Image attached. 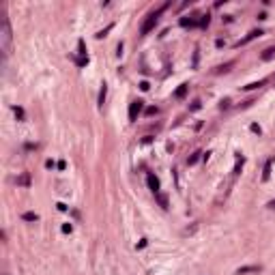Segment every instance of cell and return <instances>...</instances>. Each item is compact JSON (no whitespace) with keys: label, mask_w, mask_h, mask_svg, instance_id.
Wrapping results in <instances>:
<instances>
[{"label":"cell","mask_w":275,"mask_h":275,"mask_svg":"<svg viewBox=\"0 0 275 275\" xmlns=\"http://www.w3.org/2000/svg\"><path fill=\"white\" fill-rule=\"evenodd\" d=\"M271 206H273V208H275V200H273V202H271Z\"/></svg>","instance_id":"obj_31"},{"label":"cell","mask_w":275,"mask_h":275,"mask_svg":"<svg viewBox=\"0 0 275 275\" xmlns=\"http://www.w3.org/2000/svg\"><path fill=\"white\" fill-rule=\"evenodd\" d=\"M17 185H22V187H28V185H30V174H28V172L19 174V176H17Z\"/></svg>","instance_id":"obj_6"},{"label":"cell","mask_w":275,"mask_h":275,"mask_svg":"<svg viewBox=\"0 0 275 275\" xmlns=\"http://www.w3.org/2000/svg\"><path fill=\"white\" fill-rule=\"evenodd\" d=\"M142 247H146V239H142V241L138 243V250H142Z\"/></svg>","instance_id":"obj_29"},{"label":"cell","mask_w":275,"mask_h":275,"mask_svg":"<svg viewBox=\"0 0 275 275\" xmlns=\"http://www.w3.org/2000/svg\"><path fill=\"white\" fill-rule=\"evenodd\" d=\"M200 155H204V153H200V151H196V153H193V155L189 157V159H187V163H189V166H193L196 161H198V159H200Z\"/></svg>","instance_id":"obj_14"},{"label":"cell","mask_w":275,"mask_h":275,"mask_svg":"<svg viewBox=\"0 0 275 275\" xmlns=\"http://www.w3.org/2000/svg\"><path fill=\"white\" fill-rule=\"evenodd\" d=\"M155 196H157V202H159L163 208H168V198H166V196L163 193H155Z\"/></svg>","instance_id":"obj_15"},{"label":"cell","mask_w":275,"mask_h":275,"mask_svg":"<svg viewBox=\"0 0 275 275\" xmlns=\"http://www.w3.org/2000/svg\"><path fill=\"white\" fill-rule=\"evenodd\" d=\"M56 166H58V170H64V168H67V163H64V161H58Z\"/></svg>","instance_id":"obj_30"},{"label":"cell","mask_w":275,"mask_h":275,"mask_svg":"<svg viewBox=\"0 0 275 275\" xmlns=\"http://www.w3.org/2000/svg\"><path fill=\"white\" fill-rule=\"evenodd\" d=\"M22 219H24V221H37L39 217H37V213H30V211H28V213L22 215Z\"/></svg>","instance_id":"obj_13"},{"label":"cell","mask_w":275,"mask_h":275,"mask_svg":"<svg viewBox=\"0 0 275 275\" xmlns=\"http://www.w3.org/2000/svg\"><path fill=\"white\" fill-rule=\"evenodd\" d=\"M260 34H265V32H262V30H252V32H250V34H247L245 39H241V41L237 43V47H241V45H245V43H250V41H252V39H256V37H260Z\"/></svg>","instance_id":"obj_4"},{"label":"cell","mask_w":275,"mask_h":275,"mask_svg":"<svg viewBox=\"0 0 275 275\" xmlns=\"http://www.w3.org/2000/svg\"><path fill=\"white\" fill-rule=\"evenodd\" d=\"M146 114H148V116H153V114H157V108H146Z\"/></svg>","instance_id":"obj_27"},{"label":"cell","mask_w":275,"mask_h":275,"mask_svg":"<svg viewBox=\"0 0 275 275\" xmlns=\"http://www.w3.org/2000/svg\"><path fill=\"white\" fill-rule=\"evenodd\" d=\"M181 26H196V19H187V17H183V19H181Z\"/></svg>","instance_id":"obj_19"},{"label":"cell","mask_w":275,"mask_h":275,"mask_svg":"<svg viewBox=\"0 0 275 275\" xmlns=\"http://www.w3.org/2000/svg\"><path fill=\"white\" fill-rule=\"evenodd\" d=\"M271 163H273V159H269V161H267V166H265V172H262V181H269V176H271Z\"/></svg>","instance_id":"obj_10"},{"label":"cell","mask_w":275,"mask_h":275,"mask_svg":"<svg viewBox=\"0 0 275 275\" xmlns=\"http://www.w3.org/2000/svg\"><path fill=\"white\" fill-rule=\"evenodd\" d=\"M273 56H275V47H267L265 54H262V60H271Z\"/></svg>","instance_id":"obj_12"},{"label":"cell","mask_w":275,"mask_h":275,"mask_svg":"<svg viewBox=\"0 0 275 275\" xmlns=\"http://www.w3.org/2000/svg\"><path fill=\"white\" fill-rule=\"evenodd\" d=\"M77 49H80V54L86 58V45H84V41H82V39H80V41H77Z\"/></svg>","instance_id":"obj_17"},{"label":"cell","mask_w":275,"mask_h":275,"mask_svg":"<svg viewBox=\"0 0 275 275\" xmlns=\"http://www.w3.org/2000/svg\"><path fill=\"white\" fill-rule=\"evenodd\" d=\"M56 206H58V211H67V204H62V202H58Z\"/></svg>","instance_id":"obj_28"},{"label":"cell","mask_w":275,"mask_h":275,"mask_svg":"<svg viewBox=\"0 0 275 275\" xmlns=\"http://www.w3.org/2000/svg\"><path fill=\"white\" fill-rule=\"evenodd\" d=\"M208 22H211V17H208V15H202V19H200V26L204 28V26H208Z\"/></svg>","instance_id":"obj_21"},{"label":"cell","mask_w":275,"mask_h":275,"mask_svg":"<svg viewBox=\"0 0 275 275\" xmlns=\"http://www.w3.org/2000/svg\"><path fill=\"white\" fill-rule=\"evenodd\" d=\"M250 129H252V131H254V133H258V136H260V127H258V125H256V123H254V125H252V127H250Z\"/></svg>","instance_id":"obj_26"},{"label":"cell","mask_w":275,"mask_h":275,"mask_svg":"<svg viewBox=\"0 0 275 275\" xmlns=\"http://www.w3.org/2000/svg\"><path fill=\"white\" fill-rule=\"evenodd\" d=\"M256 271H260V267H241L237 273H239V275H243V273H256Z\"/></svg>","instance_id":"obj_11"},{"label":"cell","mask_w":275,"mask_h":275,"mask_svg":"<svg viewBox=\"0 0 275 275\" xmlns=\"http://www.w3.org/2000/svg\"><path fill=\"white\" fill-rule=\"evenodd\" d=\"M2 39H4V43H2V49H4V54H9V41H11V30H9V22L2 19Z\"/></svg>","instance_id":"obj_3"},{"label":"cell","mask_w":275,"mask_h":275,"mask_svg":"<svg viewBox=\"0 0 275 275\" xmlns=\"http://www.w3.org/2000/svg\"><path fill=\"white\" fill-rule=\"evenodd\" d=\"M110 30H112V24L108 26V28H106V30H99V32H97V37H99V39H103V37H106V34H108Z\"/></svg>","instance_id":"obj_20"},{"label":"cell","mask_w":275,"mask_h":275,"mask_svg":"<svg viewBox=\"0 0 275 275\" xmlns=\"http://www.w3.org/2000/svg\"><path fill=\"white\" fill-rule=\"evenodd\" d=\"M146 183H148V187H151V191H153V193H159V181H157L153 174H148V176H146Z\"/></svg>","instance_id":"obj_5"},{"label":"cell","mask_w":275,"mask_h":275,"mask_svg":"<svg viewBox=\"0 0 275 275\" xmlns=\"http://www.w3.org/2000/svg\"><path fill=\"white\" fill-rule=\"evenodd\" d=\"M187 88H189L187 84H181V86L176 88V93H174V97H176V99H183V97H185V95H187Z\"/></svg>","instance_id":"obj_7"},{"label":"cell","mask_w":275,"mask_h":275,"mask_svg":"<svg viewBox=\"0 0 275 275\" xmlns=\"http://www.w3.org/2000/svg\"><path fill=\"white\" fill-rule=\"evenodd\" d=\"M13 112H15V116H17L19 121H24V116H26V114H24V110H22V108H17V106H15V108H13Z\"/></svg>","instance_id":"obj_18"},{"label":"cell","mask_w":275,"mask_h":275,"mask_svg":"<svg viewBox=\"0 0 275 275\" xmlns=\"http://www.w3.org/2000/svg\"><path fill=\"white\" fill-rule=\"evenodd\" d=\"M71 230H73L71 224H62V232H71Z\"/></svg>","instance_id":"obj_23"},{"label":"cell","mask_w":275,"mask_h":275,"mask_svg":"<svg viewBox=\"0 0 275 275\" xmlns=\"http://www.w3.org/2000/svg\"><path fill=\"white\" fill-rule=\"evenodd\" d=\"M221 110H226V108H230V101L228 99H224V101H221V106H219Z\"/></svg>","instance_id":"obj_25"},{"label":"cell","mask_w":275,"mask_h":275,"mask_svg":"<svg viewBox=\"0 0 275 275\" xmlns=\"http://www.w3.org/2000/svg\"><path fill=\"white\" fill-rule=\"evenodd\" d=\"M189 110H191V112H193V110H200V101H193V103H191V108H189Z\"/></svg>","instance_id":"obj_24"},{"label":"cell","mask_w":275,"mask_h":275,"mask_svg":"<svg viewBox=\"0 0 275 275\" xmlns=\"http://www.w3.org/2000/svg\"><path fill=\"white\" fill-rule=\"evenodd\" d=\"M106 95H108V86L103 84L101 90H99V108H103V103H106Z\"/></svg>","instance_id":"obj_8"},{"label":"cell","mask_w":275,"mask_h":275,"mask_svg":"<svg viewBox=\"0 0 275 275\" xmlns=\"http://www.w3.org/2000/svg\"><path fill=\"white\" fill-rule=\"evenodd\" d=\"M142 108H144V101H140V99H138V101H133L131 106H129V121H131V123H133V121H138V114L142 112Z\"/></svg>","instance_id":"obj_2"},{"label":"cell","mask_w":275,"mask_h":275,"mask_svg":"<svg viewBox=\"0 0 275 275\" xmlns=\"http://www.w3.org/2000/svg\"><path fill=\"white\" fill-rule=\"evenodd\" d=\"M148 88H151V84H148L146 80H144V82H140V90H144V93H146Z\"/></svg>","instance_id":"obj_22"},{"label":"cell","mask_w":275,"mask_h":275,"mask_svg":"<svg viewBox=\"0 0 275 275\" xmlns=\"http://www.w3.org/2000/svg\"><path fill=\"white\" fill-rule=\"evenodd\" d=\"M273 82H275V80H273Z\"/></svg>","instance_id":"obj_32"},{"label":"cell","mask_w":275,"mask_h":275,"mask_svg":"<svg viewBox=\"0 0 275 275\" xmlns=\"http://www.w3.org/2000/svg\"><path fill=\"white\" fill-rule=\"evenodd\" d=\"M260 86H265V80H258V82L247 84V86H243V90H256V88H260Z\"/></svg>","instance_id":"obj_9"},{"label":"cell","mask_w":275,"mask_h":275,"mask_svg":"<svg viewBox=\"0 0 275 275\" xmlns=\"http://www.w3.org/2000/svg\"><path fill=\"white\" fill-rule=\"evenodd\" d=\"M243 163H245V159H243V157H239V159H237V166H234V172H232V174H239V172H241V168H243Z\"/></svg>","instance_id":"obj_16"},{"label":"cell","mask_w":275,"mask_h":275,"mask_svg":"<svg viewBox=\"0 0 275 275\" xmlns=\"http://www.w3.org/2000/svg\"><path fill=\"white\" fill-rule=\"evenodd\" d=\"M170 7V2H163L159 9H157V11H153L151 13V15L146 17V19H144V24H142V28H140V34H148L153 28H155V26H157V22H159V15H161V13L166 11Z\"/></svg>","instance_id":"obj_1"}]
</instances>
